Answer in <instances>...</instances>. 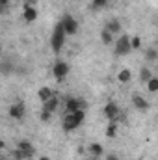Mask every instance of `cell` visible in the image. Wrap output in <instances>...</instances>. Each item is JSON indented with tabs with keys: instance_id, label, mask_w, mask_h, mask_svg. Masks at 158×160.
<instances>
[{
	"instance_id": "obj_1",
	"label": "cell",
	"mask_w": 158,
	"mask_h": 160,
	"mask_svg": "<svg viewBox=\"0 0 158 160\" xmlns=\"http://www.w3.org/2000/svg\"><path fill=\"white\" fill-rule=\"evenodd\" d=\"M65 38H67L65 26H63L62 21H58L56 26H54V32H52V36H50V47H52V52H54V54H60V50H62L63 45H65Z\"/></svg>"
},
{
	"instance_id": "obj_2",
	"label": "cell",
	"mask_w": 158,
	"mask_h": 160,
	"mask_svg": "<svg viewBox=\"0 0 158 160\" xmlns=\"http://www.w3.org/2000/svg\"><path fill=\"white\" fill-rule=\"evenodd\" d=\"M86 119V110H78V112H73V114H65L63 121H62V127L65 132H73L77 130L80 125Z\"/></svg>"
},
{
	"instance_id": "obj_3",
	"label": "cell",
	"mask_w": 158,
	"mask_h": 160,
	"mask_svg": "<svg viewBox=\"0 0 158 160\" xmlns=\"http://www.w3.org/2000/svg\"><path fill=\"white\" fill-rule=\"evenodd\" d=\"M86 108H87V102L80 97H67L65 99V114H73L78 110H86Z\"/></svg>"
},
{
	"instance_id": "obj_4",
	"label": "cell",
	"mask_w": 158,
	"mask_h": 160,
	"mask_svg": "<svg viewBox=\"0 0 158 160\" xmlns=\"http://www.w3.org/2000/svg\"><path fill=\"white\" fill-rule=\"evenodd\" d=\"M132 50V45H130V36L126 34H121L119 39L116 41V56H126L128 52Z\"/></svg>"
},
{
	"instance_id": "obj_5",
	"label": "cell",
	"mask_w": 158,
	"mask_h": 160,
	"mask_svg": "<svg viewBox=\"0 0 158 160\" xmlns=\"http://www.w3.org/2000/svg\"><path fill=\"white\" fill-rule=\"evenodd\" d=\"M52 75H54V78L58 80V82H62V80L69 75V63L63 62V60H58L52 65Z\"/></svg>"
},
{
	"instance_id": "obj_6",
	"label": "cell",
	"mask_w": 158,
	"mask_h": 160,
	"mask_svg": "<svg viewBox=\"0 0 158 160\" xmlns=\"http://www.w3.org/2000/svg\"><path fill=\"white\" fill-rule=\"evenodd\" d=\"M62 22H63V26H65V32H67V36H75L77 32H78V21L71 15V13H65L62 19H60Z\"/></svg>"
},
{
	"instance_id": "obj_7",
	"label": "cell",
	"mask_w": 158,
	"mask_h": 160,
	"mask_svg": "<svg viewBox=\"0 0 158 160\" xmlns=\"http://www.w3.org/2000/svg\"><path fill=\"white\" fill-rule=\"evenodd\" d=\"M102 114L110 121H119V118H121V110H119V106L116 102H106L104 108H102Z\"/></svg>"
},
{
	"instance_id": "obj_8",
	"label": "cell",
	"mask_w": 158,
	"mask_h": 160,
	"mask_svg": "<svg viewBox=\"0 0 158 160\" xmlns=\"http://www.w3.org/2000/svg\"><path fill=\"white\" fill-rule=\"evenodd\" d=\"M17 149H21V151H22V155H24V158H26V160H30L34 155H36V147H34L28 140H21V142H19V145H17Z\"/></svg>"
},
{
	"instance_id": "obj_9",
	"label": "cell",
	"mask_w": 158,
	"mask_h": 160,
	"mask_svg": "<svg viewBox=\"0 0 158 160\" xmlns=\"http://www.w3.org/2000/svg\"><path fill=\"white\" fill-rule=\"evenodd\" d=\"M132 104H134V108L140 110V112H147V110L151 108L149 101H145L140 93H134V95H132Z\"/></svg>"
},
{
	"instance_id": "obj_10",
	"label": "cell",
	"mask_w": 158,
	"mask_h": 160,
	"mask_svg": "<svg viewBox=\"0 0 158 160\" xmlns=\"http://www.w3.org/2000/svg\"><path fill=\"white\" fill-rule=\"evenodd\" d=\"M24 112H26V110H24V104H22V102H13V104L9 106V116L17 121L24 118Z\"/></svg>"
},
{
	"instance_id": "obj_11",
	"label": "cell",
	"mask_w": 158,
	"mask_h": 160,
	"mask_svg": "<svg viewBox=\"0 0 158 160\" xmlns=\"http://www.w3.org/2000/svg\"><path fill=\"white\" fill-rule=\"evenodd\" d=\"M22 17H24V21H26V22H34V21H37V11H36V8H34V6H30V4H24Z\"/></svg>"
},
{
	"instance_id": "obj_12",
	"label": "cell",
	"mask_w": 158,
	"mask_h": 160,
	"mask_svg": "<svg viewBox=\"0 0 158 160\" xmlns=\"http://www.w3.org/2000/svg\"><path fill=\"white\" fill-rule=\"evenodd\" d=\"M58 106H60V101H58V97L54 95L52 99H48V101H45V102H43L41 110H45V112H50V114H54V112L58 110Z\"/></svg>"
},
{
	"instance_id": "obj_13",
	"label": "cell",
	"mask_w": 158,
	"mask_h": 160,
	"mask_svg": "<svg viewBox=\"0 0 158 160\" xmlns=\"http://www.w3.org/2000/svg\"><path fill=\"white\" fill-rule=\"evenodd\" d=\"M87 153H89L91 157H95V158H101V157L104 155V147H102L101 143L93 142V143H89V145H87Z\"/></svg>"
},
{
	"instance_id": "obj_14",
	"label": "cell",
	"mask_w": 158,
	"mask_h": 160,
	"mask_svg": "<svg viewBox=\"0 0 158 160\" xmlns=\"http://www.w3.org/2000/svg\"><path fill=\"white\" fill-rule=\"evenodd\" d=\"M54 97V91L48 88V86H43L37 89V99H39L41 102H45V101H48V99H52Z\"/></svg>"
},
{
	"instance_id": "obj_15",
	"label": "cell",
	"mask_w": 158,
	"mask_h": 160,
	"mask_svg": "<svg viewBox=\"0 0 158 160\" xmlns=\"http://www.w3.org/2000/svg\"><path fill=\"white\" fill-rule=\"evenodd\" d=\"M104 28H106L108 32H112L114 36H117V34H121V21H119V19H110Z\"/></svg>"
},
{
	"instance_id": "obj_16",
	"label": "cell",
	"mask_w": 158,
	"mask_h": 160,
	"mask_svg": "<svg viewBox=\"0 0 158 160\" xmlns=\"http://www.w3.org/2000/svg\"><path fill=\"white\" fill-rule=\"evenodd\" d=\"M155 75H153V71H151V67H147V65H143L141 69H140V82H143V84H147L149 80L153 78Z\"/></svg>"
},
{
	"instance_id": "obj_17",
	"label": "cell",
	"mask_w": 158,
	"mask_h": 160,
	"mask_svg": "<svg viewBox=\"0 0 158 160\" xmlns=\"http://www.w3.org/2000/svg\"><path fill=\"white\" fill-rule=\"evenodd\" d=\"M117 130H119L117 121H110L108 127H106V130H104V134H106V138H116L117 136Z\"/></svg>"
},
{
	"instance_id": "obj_18",
	"label": "cell",
	"mask_w": 158,
	"mask_h": 160,
	"mask_svg": "<svg viewBox=\"0 0 158 160\" xmlns=\"http://www.w3.org/2000/svg\"><path fill=\"white\" fill-rule=\"evenodd\" d=\"M117 80L121 84H128V82L132 80V71H130V69H121L117 73Z\"/></svg>"
},
{
	"instance_id": "obj_19",
	"label": "cell",
	"mask_w": 158,
	"mask_h": 160,
	"mask_svg": "<svg viewBox=\"0 0 158 160\" xmlns=\"http://www.w3.org/2000/svg\"><path fill=\"white\" fill-rule=\"evenodd\" d=\"M145 60H147L149 63L158 62V48H156V47H155V48H147V50H145Z\"/></svg>"
},
{
	"instance_id": "obj_20",
	"label": "cell",
	"mask_w": 158,
	"mask_h": 160,
	"mask_svg": "<svg viewBox=\"0 0 158 160\" xmlns=\"http://www.w3.org/2000/svg\"><path fill=\"white\" fill-rule=\"evenodd\" d=\"M101 41L104 43V45H112V41H114V34L112 32H108L106 28L101 32Z\"/></svg>"
},
{
	"instance_id": "obj_21",
	"label": "cell",
	"mask_w": 158,
	"mask_h": 160,
	"mask_svg": "<svg viewBox=\"0 0 158 160\" xmlns=\"http://www.w3.org/2000/svg\"><path fill=\"white\" fill-rule=\"evenodd\" d=\"M145 86H147L149 93H158V77H153V78L149 80Z\"/></svg>"
},
{
	"instance_id": "obj_22",
	"label": "cell",
	"mask_w": 158,
	"mask_h": 160,
	"mask_svg": "<svg viewBox=\"0 0 158 160\" xmlns=\"http://www.w3.org/2000/svg\"><path fill=\"white\" fill-rule=\"evenodd\" d=\"M130 45H132V50H140L141 48V38L140 36H132L130 38Z\"/></svg>"
},
{
	"instance_id": "obj_23",
	"label": "cell",
	"mask_w": 158,
	"mask_h": 160,
	"mask_svg": "<svg viewBox=\"0 0 158 160\" xmlns=\"http://www.w3.org/2000/svg\"><path fill=\"white\" fill-rule=\"evenodd\" d=\"M108 2L110 0H91V8L93 9H102V8L108 6Z\"/></svg>"
},
{
	"instance_id": "obj_24",
	"label": "cell",
	"mask_w": 158,
	"mask_h": 160,
	"mask_svg": "<svg viewBox=\"0 0 158 160\" xmlns=\"http://www.w3.org/2000/svg\"><path fill=\"white\" fill-rule=\"evenodd\" d=\"M50 118H52V114H50V112H45V110H41V114H39V119L43 121V123H47V121H50Z\"/></svg>"
},
{
	"instance_id": "obj_25",
	"label": "cell",
	"mask_w": 158,
	"mask_h": 160,
	"mask_svg": "<svg viewBox=\"0 0 158 160\" xmlns=\"http://www.w3.org/2000/svg\"><path fill=\"white\" fill-rule=\"evenodd\" d=\"M104 160H121V158H119V155H116V153H108L104 157Z\"/></svg>"
},
{
	"instance_id": "obj_26",
	"label": "cell",
	"mask_w": 158,
	"mask_h": 160,
	"mask_svg": "<svg viewBox=\"0 0 158 160\" xmlns=\"http://www.w3.org/2000/svg\"><path fill=\"white\" fill-rule=\"evenodd\" d=\"M7 4H9V0H0V6L2 8H7Z\"/></svg>"
},
{
	"instance_id": "obj_27",
	"label": "cell",
	"mask_w": 158,
	"mask_h": 160,
	"mask_svg": "<svg viewBox=\"0 0 158 160\" xmlns=\"http://www.w3.org/2000/svg\"><path fill=\"white\" fill-rule=\"evenodd\" d=\"M37 2H39V0H26V4H30V6H36Z\"/></svg>"
},
{
	"instance_id": "obj_28",
	"label": "cell",
	"mask_w": 158,
	"mask_h": 160,
	"mask_svg": "<svg viewBox=\"0 0 158 160\" xmlns=\"http://www.w3.org/2000/svg\"><path fill=\"white\" fill-rule=\"evenodd\" d=\"M37 160H50L48 157H41V158H37Z\"/></svg>"
},
{
	"instance_id": "obj_29",
	"label": "cell",
	"mask_w": 158,
	"mask_h": 160,
	"mask_svg": "<svg viewBox=\"0 0 158 160\" xmlns=\"http://www.w3.org/2000/svg\"><path fill=\"white\" fill-rule=\"evenodd\" d=\"M89 160H99V158H95V157H91V158H89Z\"/></svg>"
},
{
	"instance_id": "obj_30",
	"label": "cell",
	"mask_w": 158,
	"mask_h": 160,
	"mask_svg": "<svg viewBox=\"0 0 158 160\" xmlns=\"http://www.w3.org/2000/svg\"><path fill=\"white\" fill-rule=\"evenodd\" d=\"M156 48H158V41H156Z\"/></svg>"
}]
</instances>
